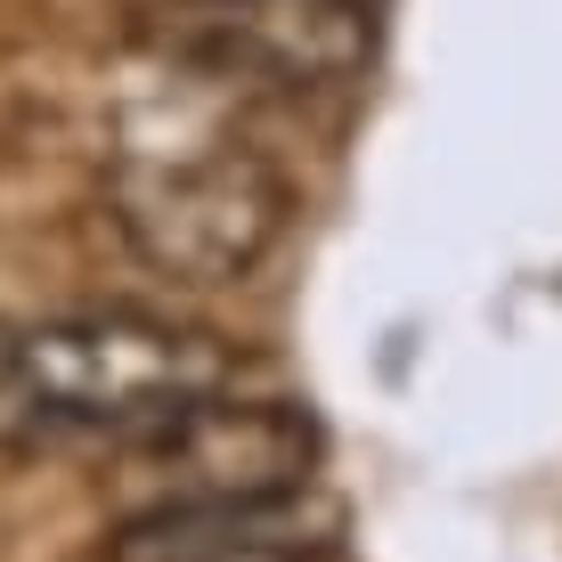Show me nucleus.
<instances>
[{"label":"nucleus","mask_w":562,"mask_h":562,"mask_svg":"<svg viewBox=\"0 0 562 562\" xmlns=\"http://www.w3.org/2000/svg\"><path fill=\"white\" fill-rule=\"evenodd\" d=\"M228 383L221 342L188 335L164 318H57L9 342V392L16 408L42 424H74V432H131L164 440L171 424L212 408Z\"/></svg>","instance_id":"1"},{"label":"nucleus","mask_w":562,"mask_h":562,"mask_svg":"<svg viewBox=\"0 0 562 562\" xmlns=\"http://www.w3.org/2000/svg\"><path fill=\"white\" fill-rule=\"evenodd\" d=\"M114 221L131 254L164 278L221 285L245 278L285 228V180L237 139H180V147H123Z\"/></svg>","instance_id":"2"},{"label":"nucleus","mask_w":562,"mask_h":562,"mask_svg":"<svg viewBox=\"0 0 562 562\" xmlns=\"http://www.w3.org/2000/svg\"><path fill=\"white\" fill-rule=\"evenodd\" d=\"M155 49L237 90H335L375 57L367 0H155Z\"/></svg>","instance_id":"3"},{"label":"nucleus","mask_w":562,"mask_h":562,"mask_svg":"<svg viewBox=\"0 0 562 562\" xmlns=\"http://www.w3.org/2000/svg\"><path fill=\"white\" fill-rule=\"evenodd\" d=\"M318 506L302 481L278 490H188L171 506L131 514L106 538V562H310L318 554Z\"/></svg>","instance_id":"4"}]
</instances>
